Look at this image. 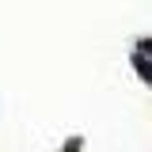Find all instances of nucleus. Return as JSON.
<instances>
[{
  "instance_id": "nucleus-1",
  "label": "nucleus",
  "mask_w": 152,
  "mask_h": 152,
  "mask_svg": "<svg viewBox=\"0 0 152 152\" xmlns=\"http://www.w3.org/2000/svg\"><path fill=\"white\" fill-rule=\"evenodd\" d=\"M137 69H141V72H145V76L152 80V42L137 50Z\"/></svg>"
}]
</instances>
